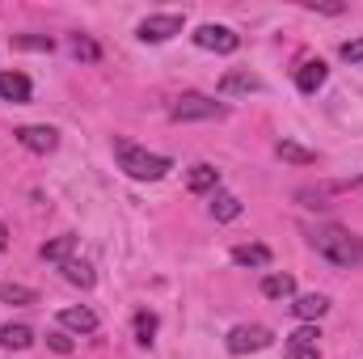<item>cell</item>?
<instances>
[{
    "label": "cell",
    "mask_w": 363,
    "mask_h": 359,
    "mask_svg": "<svg viewBox=\"0 0 363 359\" xmlns=\"http://www.w3.org/2000/svg\"><path fill=\"white\" fill-rule=\"evenodd\" d=\"M114 157H118V170L135 182H161L174 170L169 157L148 153V148H140V144H131V140H114Z\"/></svg>",
    "instance_id": "obj_1"
},
{
    "label": "cell",
    "mask_w": 363,
    "mask_h": 359,
    "mask_svg": "<svg viewBox=\"0 0 363 359\" xmlns=\"http://www.w3.org/2000/svg\"><path fill=\"white\" fill-rule=\"evenodd\" d=\"M313 245L321 258H330L334 267H359L363 263V237H355L351 228L342 224H321L313 233Z\"/></svg>",
    "instance_id": "obj_2"
},
{
    "label": "cell",
    "mask_w": 363,
    "mask_h": 359,
    "mask_svg": "<svg viewBox=\"0 0 363 359\" xmlns=\"http://www.w3.org/2000/svg\"><path fill=\"white\" fill-rule=\"evenodd\" d=\"M174 123H203V118H224V101L203 97V93H182L169 110Z\"/></svg>",
    "instance_id": "obj_3"
},
{
    "label": "cell",
    "mask_w": 363,
    "mask_h": 359,
    "mask_svg": "<svg viewBox=\"0 0 363 359\" xmlns=\"http://www.w3.org/2000/svg\"><path fill=\"white\" fill-rule=\"evenodd\" d=\"M274 343V334L267 326H237V330H228V351L233 355H250V351H267Z\"/></svg>",
    "instance_id": "obj_4"
},
{
    "label": "cell",
    "mask_w": 363,
    "mask_h": 359,
    "mask_svg": "<svg viewBox=\"0 0 363 359\" xmlns=\"http://www.w3.org/2000/svg\"><path fill=\"white\" fill-rule=\"evenodd\" d=\"M140 43H169L174 34H182V17L178 13H152L140 21Z\"/></svg>",
    "instance_id": "obj_5"
},
{
    "label": "cell",
    "mask_w": 363,
    "mask_h": 359,
    "mask_svg": "<svg viewBox=\"0 0 363 359\" xmlns=\"http://www.w3.org/2000/svg\"><path fill=\"white\" fill-rule=\"evenodd\" d=\"M194 43H199L203 51H220V55H233V51L241 47V38H237L228 26H199V30H194Z\"/></svg>",
    "instance_id": "obj_6"
},
{
    "label": "cell",
    "mask_w": 363,
    "mask_h": 359,
    "mask_svg": "<svg viewBox=\"0 0 363 359\" xmlns=\"http://www.w3.org/2000/svg\"><path fill=\"white\" fill-rule=\"evenodd\" d=\"M13 136H17V144L30 148V153H55V144H60V131H55V127H34V123H30V127H17Z\"/></svg>",
    "instance_id": "obj_7"
},
{
    "label": "cell",
    "mask_w": 363,
    "mask_h": 359,
    "mask_svg": "<svg viewBox=\"0 0 363 359\" xmlns=\"http://www.w3.org/2000/svg\"><path fill=\"white\" fill-rule=\"evenodd\" d=\"M0 97L13 101V106H26V101L34 97L30 77H21V72H0Z\"/></svg>",
    "instance_id": "obj_8"
},
{
    "label": "cell",
    "mask_w": 363,
    "mask_h": 359,
    "mask_svg": "<svg viewBox=\"0 0 363 359\" xmlns=\"http://www.w3.org/2000/svg\"><path fill=\"white\" fill-rule=\"evenodd\" d=\"M325 77H330V68H325L321 60H308V64H300V72H296V89L317 93L321 85H325Z\"/></svg>",
    "instance_id": "obj_9"
},
{
    "label": "cell",
    "mask_w": 363,
    "mask_h": 359,
    "mask_svg": "<svg viewBox=\"0 0 363 359\" xmlns=\"http://www.w3.org/2000/svg\"><path fill=\"white\" fill-rule=\"evenodd\" d=\"M60 326L64 330H77V334H93L97 330V313L93 309H60Z\"/></svg>",
    "instance_id": "obj_10"
},
{
    "label": "cell",
    "mask_w": 363,
    "mask_h": 359,
    "mask_svg": "<svg viewBox=\"0 0 363 359\" xmlns=\"http://www.w3.org/2000/svg\"><path fill=\"white\" fill-rule=\"evenodd\" d=\"M186 186H190L194 194H207V190H216V186H220V170H216V165H207V161H199V165H190Z\"/></svg>",
    "instance_id": "obj_11"
},
{
    "label": "cell",
    "mask_w": 363,
    "mask_h": 359,
    "mask_svg": "<svg viewBox=\"0 0 363 359\" xmlns=\"http://www.w3.org/2000/svg\"><path fill=\"white\" fill-rule=\"evenodd\" d=\"M325 309H330V300H325L321 292H313V296H296V300H291V313H296L300 321H317V317H325Z\"/></svg>",
    "instance_id": "obj_12"
},
{
    "label": "cell",
    "mask_w": 363,
    "mask_h": 359,
    "mask_svg": "<svg viewBox=\"0 0 363 359\" xmlns=\"http://www.w3.org/2000/svg\"><path fill=\"white\" fill-rule=\"evenodd\" d=\"M0 347H4V351H30V347H34V330L21 326V321H17V326L9 321V326L0 330Z\"/></svg>",
    "instance_id": "obj_13"
},
{
    "label": "cell",
    "mask_w": 363,
    "mask_h": 359,
    "mask_svg": "<svg viewBox=\"0 0 363 359\" xmlns=\"http://www.w3.org/2000/svg\"><path fill=\"white\" fill-rule=\"evenodd\" d=\"M72 250H77V237H72V233H64V237H51L38 254H43L47 263H60V267H64V263L72 258Z\"/></svg>",
    "instance_id": "obj_14"
},
{
    "label": "cell",
    "mask_w": 363,
    "mask_h": 359,
    "mask_svg": "<svg viewBox=\"0 0 363 359\" xmlns=\"http://www.w3.org/2000/svg\"><path fill=\"white\" fill-rule=\"evenodd\" d=\"M258 85H262V81H258L254 72H224V77H220V93H224V97H233V93H254Z\"/></svg>",
    "instance_id": "obj_15"
},
{
    "label": "cell",
    "mask_w": 363,
    "mask_h": 359,
    "mask_svg": "<svg viewBox=\"0 0 363 359\" xmlns=\"http://www.w3.org/2000/svg\"><path fill=\"white\" fill-rule=\"evenodd\" d=\"M233 263L237 267H271V250L267 245H233Z\"/></svg>",
    "instance_id": "obj_16"
},
{
    "label": "cell",
    "mask_w": 363,
    "mask_h": 359,
    "mask_svg": "<svg viewBox=\"0 0 363 359\" xmlns=\"http://www.w3.org/2000/svg\"><path fill=\"white\" fill-rule=\"evenodd\" d=\"M211 216H216V220H237V216H241V199L228 194V190H216V194H211Z\"/></svg>",
    "instance_id": "obj_17"
},
{
    "label": "cell",
    "mask_w": 363,
    "mask_h": 359,
    "mask_svg": "<svg viewBox=\"0 0 363 359\" xmlns=\"http://www.w3.org/2000/svg\"><path fill=\"white\" fill-rule=\"evenodd\" d=\"M262 296H267V300H287V296H296V279H291V275H267V279H262Z\"/></svg>",
    "instance_id": "obj_18"
},
{
    "label": "cell",
    "mask_w": 363,
    "mask_h": 359,
    "mask_svg": "<svg viewBox=\"0 0 363 359\" xmlns=\"http://www.w3.org/2000/svg\"><path fill=\"white\" fill-rule=\"evenodd\" d=\"M274 153H279L287 165H313V161H317V153H313V148H300V144H291V140H279V144H274Z\"/></svg>",
    "instance_id": "obj_19"
},
{
    "label": "cell",
    "mask_w": 363,
    "mask_h": 359,
    "mask_svg": "<svg viewBox=\"0 0 363 359\" xmlns=\"http://www.w3.org/2000/svg\"><path fill=\"white\" fill-rule=\"evenodd\" d=\"M0 304H38V292L26 283H0Z\"/></svg>",
    "instance_id": "obj_20"
},
{
    "label": "cell",
    "mask_w": 363,
    "mask_h": 359,
    "mask_svg": "<svg viewBox=\"0 0 363 359\" xmlns=\"http://www.w3.org/2000/svg\"><path fill=\"white\" fill-rule=\"evenodd\" d=\"M60 270H64V279H68V283H77V287H93V267H89V263H77V258H68Z\"/></svg>",
    "instance_id": "obj_21"
},
{
    "label": "cell",
    "mask_w": 363,
    "mask_h": 359,
    "mask_svg": "<svg viewBox=\"0 0 363 359\" xmlns=\"http://www.w3.org/2000/svg\"><path fill=\"white\" fill-rule=\"evenodd\" d=\"M152 334H157V313H148V309H140L135 313V343H152Z\"/></svg>",
    "instance_id": "obj_22"
},
{
    "label": "cell",
    "mask_w": 363,
    "mask_h": 359,
    "mask_svg": "<svg viewBox=\"0 0 363 359\" xmlns=\"http://www.w3.org/2000/svg\"><path fill=\"white\" fill-rule=\"evenodd\" d=\"M13 47H17V51H51L55 43H51L47 34H13Z\"/></svg>",
    "instance_id": "obj_23"
},
{
    "label": "cell",
    "mask_w": 363,
    "mask_h": 359,
    "mask_svg": "<svg viewBox=\"0 0 363 359\" xmlns=\"http://www.w3.org/2000/svg\"><path fill=\"white\" fill-rule=\"evenodd\" d=\"M317 338H321V330H317V326H300L287 343H296V347H317Z\"/></svg>",
    "instance_id": "obj_24"
},
{
    "label": "cell",
    "mask_w": 363,
    "mask_h": 359,
    "mask_svg": "<svg viewBox=\"0 0 363 359\" xmlns=\"http://www.w3.org/2000/svg\"><path fill=\"white\" fill-rule=\"evenodd\" d=\"M47 347H51L55 355H72V338H68V334H60V330H51V334H47Z\"/></svg>",
    "instance_id": "obj_25"
},
{
    "label": "cell",
    "mask_w": 363,
    "mask_h": 359,
    "mask_svg": "<svg viewBox=\"0 0 363 359\" xmlns=\"http://www.w3.org/2000/svg\"><path fill=\"white\" fill-rule=\"evenodd\" d=\"M283 359H321V347H296V343H287Z\"/></svg>",
    "instance_id": "obj_26"
},
{
    "label": "cell",
    "mask_w": 363,
    "mask_h": 359,
    "mask_svg": "<svg viewBox=\"0 0 363 359\" xmlns=\"http://www.w3.org/2000/svg\"><path fill=\"white\" fill-rule=\"evenodd\" d=\"M342 60H347V64H363V38H355V43H342Z\"/></svg>",
    "instance_id": "obj_27"
},
{
    "label": "cell",
    "mask_w": 363,
    "mask_h": 359,
    "mask_svg": "<svg viewBox=\"0 0 363 359\" xmlns=\"http://www.w3.org/2000/svg\"><path fill=\"white\" fill-rule=\"evenodd\" d=\"M72 51H77V55H81V60H97V47H93L89 38H81V34H77V38H72Z\"/></svg>",
    "instance_id": "obj_28"
},
{
    "label": "cell",
    "mask_w": 363,
    "mask_h": 359,
    "mask_svg": "<svg viewBox=\"0 0 363 359\" xmlns=\"http://www.w3.org/2000/svg\"><path fill=\"white\" fill-rule=\"evenodd\" d=\"M4 245H9V228L0 224V250H4Z\"/></svg>",
    "instance_id": "obj_29"
},
{
    "label": "cell",
    "mask_w": 363,
    "mask_h": 359,
    "mask_svg": "<svg viewBox=\"0 0 363 359\" xmlns=\"http://www.w3.org/2000/svg\"><path fill=\"white\" fill-rule=\"evenodd\" d=\"M359 186H363V178H359Z\"/></svg>",
    "instance_id": "obj_30"
}]
</instances>
